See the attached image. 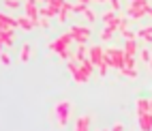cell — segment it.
Here are the masks:
<instances>
[{"instance_id":"cell-1","label":"cell","mask_w":152,"mask_h":131,"mask_svg":"<svg viewBox=\"0 0 152 131\" xmlns=\"http://www.w3.org/2000/svg\"><path fill=\"white\" fill-rule=\"evenodd\" d=\"M71 43H73V37H71V32H64V35H60L56 41L49 45V49H52L54 54H58L62 60H71V58H73V52L69 49Z\"/></svg>"},{"instance_id":"cell-2","label":"cell","mask_w":152,"mask_h":131,"mask_svg":"<svg viewBox=\"0 0 152 131\" xmlns=\"http://www.w3.org/2000/svg\"><path fill=\"white\" fill-rule=\"evenodd\" d=\"M103 63L111 69H124V52L122 49H105V56H103Z\"/></svg>"},{"instance_id":"cell-3","label":"cell","mask_w":152,"mask_h":131,"mask_svg":"<svg viewBox=\"0 0 152 131\" xmlns=\"http://www.w3.org/2000/svg\"><path fill=\"white\" fill-rule=\"evenodd\" d=\"M66 67H69V71H71V75H73V79H75L77 84H86V82H88V75L79 69V63H75L73 58L66 60Z\"/></svg>"},{"instance_id":"cell-4","label":"cell","mask_w":152,"mask_h":131,"mask_svg":"<svg viewBox=\"0 0 152 131\" xmlns=\"http://www.w3.org/2000/svg\"><path fill=\"white\" fill-rule=\"evenodd\" d=\"M69 32H71V37H73V41H77V45H86L88 37H90V28H86V26H73Z\"/></svg>"},{"instance_id":"cell-5","label":"cell","mask_w":152,"mask_h":131,"mask_svg":"<svg viewBox=\"0 0 152 131\" xmlns=\"http://www.w3.org/2000/svg\"><path fill=\"white\" fill-rule=\"evenodd\" d=\"M69 112H71V103H69V101H60V103L56 105V116H58L60 127L66 125V120H69Z\"/></svg>"},{"instance_id":"cell-6","label":"cell","mask_w":152,"mask_h":131,"mask_svg":"<svg viewBox=\"0 0 152 131\" xmlns=\"http://www.w3.org/2000/svg\"><path fill=\"white\" fill-rule=\"evenodd\" d=\"M103 56H105V49L101 47V45H94V47L88 49V60H90L94 67H99L101 63H103Z\"/></svg>"},{"instance_id":"cell-7","label":"cell","mask_w":152,"mask_h":131,"mask_svg":"<svg viewBox=\"0 0 152 131\" xmlns=\"http://www.w3.org/2000/svg\"><path fill=\"white\" fill-rule=\"evenodd\" d=\"M126 15L131 19H139V17H144L146 15V7H139V4H131L126 9Z\"/></svg>"},{"instance_id":"cell-8","label":"cell","mask_w":152,"mask_h":131,"mask_svg":"<svg viewBox=\"0 0 152 131\" xmlns=\"http://www.w3.org/2000/svg\"><path fill=\"white\" fill-rule=\"evenodd\" d=\"M139 129L141 131H152V114H139Z\"/></svg>"},{"instance_id":"cell-9","label":"cell","mask_w":152,"mask_h":131,"mask_svg":"<svg viewBox=\"0 0 152 131\" xmlns=\"http://www.w3.org/2000/svg\"><path fill=\"white\" fill-rule=\"evenodd\" d=\"M122 52H124V56H135L137 54V41H135V39H126Z\"/></svg>"},{"instance_id":"cell-10","label":"cell","mask_w":152,"mask_h":131,"mask_svg":"<svg viewBox=\"0 0 152 131\" xmlns=\"http://www.w3.org/2000/svg\"><path fill=\"white\" fill-rule=\"evenodd\" d=\"M58 11L54 7H49V4H41L39 7V17H56Z\"/></svg>"},{"instance_id":"cell-11","label":"cell","mask_w":152,"mask_h":131,"mask_svg":"<svg viewBox=\"0 0 152 131\" xmlns=\"http://www.w3.org/2000/svg\"><path fill=\"white\" fill-rule=\"evenodd\" d=\"M75 131H90V116H79L75 123Z\"/></svg>"},{"instance_id":"cell-12","label":"cell","mask_w":152,"mask_h":131,"mask_svg":"<svg viewBox=\"0 0 152 131\" xmlns=\"http://www.w3.org/2000/svg\"><path fill=\"white\" fill-rule=\"evenodd\" d=\"M15 26H17V19L9 17L4 13H0V28H15Z\"/></svg>"},{"instance_id":"cell-13","label":"cell","mask_w":152,"mask_h":131,"mask_svg":"<svg viewBox=\"0 0 152 131\" xmlns=\"http://www.w3.org/2000/svg\"><path fill=\"white\" fill-rule=\"evenodd\" d=\"M88 58V47L86 45H77V52L73 54V60L75 63H82V60H86Z\"/></svg>"},{"instance_id":"cell-14","label":"cell","mask_w":152,"mask_h":131,"mask_svg":"<svg viewBox=\"0 0 152 131\" xmlns=\"http://www.w3.org/2000/svg\"><path fill=\"white\" fill-rule=\"evenodd\" d=\"M135 37H141L146 43H152V26H146V28H141L135 32Z\"/></svg>"},{"instance_id":"cell-15","label":"cell","mask_w":152,"mask_h":131,"mask_svg":"<svg viewBox=\"0 0 152 131\" xmlns=\"http://www.w3.org/2000/svg\"><path fill=\"white\" fill-rule=\"evenodd\" d=\"M150 112V99H137V116Z\"/></svg>"},{"instance_id":"cell-16","label":"cell","mask_w":152,"mask_h":131,"mask_svg":"<svg viewBox=\"0 0 152 131\" xmlns=\"http://www.w3.org/2000/svg\"><path fill=\"white\" fill-rule=\"evenodd\" d=\"M79 69H82V71H84V73H86L88 77H90V75H92V73H94V65H92V63H90V60H88V58H86V60H82V63H79Z\"/></svg>"},{"instance_id":"cell-17","label":"cell","mask_w":152,"mask_h":131,"mask_svg":"<svg viewBox=\"0 0 152 131\" xmlns=\"http://www.w3.org/2000/svg\"><path fill=\"white\" fill-rule=\"evenodd\" d=\"M69 13H71V4L69 2H64L62 7H60V11H58V19H60V22H66V17H69Z\"/></svg>"},{"instance_id":"cell-18","label":"cell","mask_w":152,"mask_h":131,"mask_svg":"<svg viewBox=\"0 0 152 131\" xmlns=\"http://www.w3.org/2000/svg\"><path fill=\"white\" fill-rule=\"evenodd\" d=\"M17 26H22V28H26V30H30V28H34V24H32V19H30V17H19L17 19Z\"/></svg>"},{"instance_id":"cell-19","label":"cell","mask_w":152,"mask_h":131,"mask_svg":"<svg viewBox=\"0 0 152 131\" xmlns=\"http://www.w3.org/2000/svg\"><path fill=\"white\" fill-rule=\"evenodd\" d=\"M30 49H32V47H30L28 43H24V45H22V54H19V58H22L24 63H26V60L30 58Z\"/></svg>"},{"instance_id":"cell-20","label":"cell","mask_w":152,"mask_h":131,"mask_svg":"<svg viewBox=\"0 0 152 131\" xmlns=\"http://www.w3.org/2000/svg\"><path fill=\"white\" fill-rule=\"evenodd\" d=\"M114 32H116V28H111V26H105V30H103V35H101V39H103V41H109Z\"/></svg>"},{"instance_id":"cell-21","label":"cell","mask_w":152,"mask_h":131,"mask_svg":"<svg viewBox=\"0 0 152 131\" xmlns=\"http://www.w3.org/2000/svg\"><path fill=\"white\" fill-rule=\"evenodd\" d=\"M120 73H122L124 77H131V79H133V77H137V71H135V69H129V67L120 69Z\"/></svg>"},{"instance_id":"cell-22","label":"cell","mask_w":152,"mask_h":131,"mask_svg":"<svg viewBox=\"0 0 152 131\" xmlns=\"http://www.w3.org/2000/svg\"><path fill=\"white\" fill-rule=\"evenodd\" d=\"M86 4H82V2H77V4H71V11H73V13H84L86 11Z\"/></svg>"},{"instance_id":"cell-23","label":"cell","mask_w":152,"mask_h":131,"mask_svg":"<svg viewBox=\"0 0 152 131\" xmlns=\"http://www.w3.org/2000/svg\"><path fill=\"white\" fill-rule=\"evenodd\" d=\"M64 4V0H49V7H54L56 11H60V7Z\"/></svg>"},{"instance_id":"cell-24","label":"cell","mask_w":152,"mask_h":131,"mask_svg":"<svg viewBox=\"0 0 152 131\" xmlns=\"http://www.w3.org/2000/svg\"><path fill=\"white\" fill-rule=\"evenodd\" d=\"M120 32H122V37H124V39H135V32H133V30H129V28L120 30Z\"/></svg>"},{"instance_id":"cell-25","label":"cell","mask_w":152,"mask_h":131,"mask_svg":"<svg viewBox=\"0 0 152 131\" xmlns=\"http://www.w3.org/2000/svg\"><path fill=\"white\" fill-rule=\"evenodd\" d=\"M96 69H99V75H107V71H109V67H107L105 63H101Z\"/></svg>"},{"instance_id":"cell-26","label":"cell","mask_w":152,"mask_h":131,"mask_svg":"<svg viewBox=\"0 0 152 131\" xmlns=\"http://www.w3.org/2000/svg\"><path fill=\"white\" fill-rule=\"evenodd\" d=\"M4 4L11 7V9H17V7H19V0H4Z\"/></svg>"},{"instance_id":"cell-27","label":"cell","mask_w":152,"mask_h":131,"mask_svg":"<svg viewBox=\"0 0 152 131\" xmlns=\"http://www.w3.org/2000/svg\"><path fill=\"white\" fill-rule=\"evenodd\" d=\"M84 15H86V19H88V22H94V13L90 11V9H86V11H84Z\"/></svg>"},{"instance_id":"cell-28","label":"cell","mask_w":152,"mask_h":131,"mask_svg":"<svg viewBox=\"0 0 152 131\" xmlns=\"http://www.w3.org/2000/svg\"><path fill=\"white\" fill-rule=\"evenodd\" d=\"M141 60H144V63H150V52H148V49L141 52Z\"/></svg>"},{"instance_id":"cell-29","label":"cell","mask_w":152,"mask_h":131,"mask_svg":"<svg viewBox=\"0 0 152 131\" xmlns=\"http://www.w3.org/2000/svg\"><path fill=\"white\" fill-rule=\"evenodd\" d=\"M131 4H139V7H146L148 4V0H129Z\"/></svg>"},{"instance_id":"cell-30","label":"cell","mask_w":152,"mask_h":131,"mask_svg":"<svg viewBox=\"0 0 152 131\" xmlns=\"http://www.w3.org/2000/svg\"><path fill=\"white\" fill-rule=\"evenodd\" d=\"M39 26H43V28H47V26H49V22H47V17H39Z\"/></svg>"},{"instance_id":"cell-31","label":"cell","mask_w":152,"mask_h":131,"mask_svg":"<svg viewBox=\"0 0 152 131\" xmlns=\"http://www.w3.org/2000/svg\"><path fill=\"white\" fill-rule=\"evenodd\" d=\"M109 2H111V11H118V9H120V2H118V0H109Z\"/></svg>"},{"instance_id":"cell-32","label":"cell","mask_w":152,"mask_h":131,"mask_svg":"<svg viewBox=\"0 0 152 131\" xmlns=\"http://www.w3.org/2000/svg\"><path fill=\"white\" fill-rule=\"evenodd\" d=\"M0 60H2L4 65H11V58H9L7 54H0Z\"/></svg>"},{"instance_id":"cell-33","label":"cell","mask_w":152,"mask_h":131,"mask_svg":"<svg viewBox=\"0 0 152 131\" xmlns=\"http://www.w3.org/2000/svg\"><path fill=\"white\" fill-rule=\"evenodd\" d=\"M111 131H124V127H122V125H120V123H116L114 127H111Z\"/></svg>"},{"instance_id":"cell-34","label":"cell","mask_w":152,"mask_h":131,"mask_svg":"<svg viewBox=\"0 0 152 131\" xmlns=\"http://www.w3.org/2000/svg\"><path fill=\"white\" fill-rule=\"evenodd\" d=\"M146 15H150V17H152V7H150V4H146Z\"/></svg>"},{"instance_id":"cell-35","label":"cell","mask_w":152,"mask_h":131,"mask_svg":"<svg viewBox=\"0 0 152 131\" xmlns=\"http://www.w3.org/2000/svg\"><path fill=\"white\" fill-rule=\"evenodd\" d=\"M77 2H82V4H86V7H88L90 2H92V0H77Z\"/></svg>"},{"instance_id":"cell-36","label":"cell","mask_w":152,"mask_h":131,"mask_svg":"<svg viewBox=\"0 0 152 131\" xmlns=\"http://www.w3.org/2000/svg\"><path fill=\"white\" fill-rule=\"evenodd\" d=\"M37 2H41V4H49V0H37Z\"/></svg>"},{"instance_id":"cell-37","label":"cell","mask_w":152,"mask_h":131,"mask_svg":"<svg viewBox=\"0 0 152 131\" xmlns=\"http://www.w3.org/2000/svg\"><path fill=\"white\" fill-rule=\"evenodd\" d=\"M148 65H150V69H152V52H150V63H148Z\"/></svg>"},{"instance_id":"cell-38","label":"cell","mask_w":152,"mask_h":131,"mask_svg":"<svg viewBox=\"0 0 152 131\" xmlns=\"http://www.w3.org/2000/svg\"><path fill=\"white\" fill-rule=\"evenodd\" d=\"M150 114H152V99H150Z\"/></svg>"},{"instance_id":"cell-39","label":"cell","mask_w":152,"mask_h":131,"mask_svg":"<svg viewBox=\"0 0 152 131\" xmlns=\"http://www.w3.org/2000/svg\"><path fill=\"white\" fill-rule=\"evenodd\" d=\"M96 2H105V0H96Z\"/></svg>"},{"instance_id":"cell-40","label":"cell","mask_w":152,"mask_h":131,"mask_svg":"<svg viewBox=\"0 0 152 131\" xmlns=\"http://www.w3.org/2000/svg\"><path fill=\"white\" fill-rule=\"evenodd\" d=\"M103 131H107V129H103Z\"/></svg>"}]
</instances>
